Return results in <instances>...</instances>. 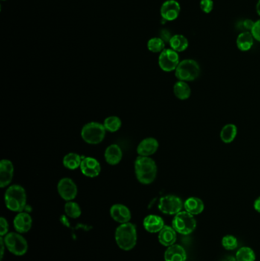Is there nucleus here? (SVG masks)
<instances>
[{"mask_svg": "<svg viewBox=\"0 0 260 261\" xmlns=\"http://www.w3.org/2000/svg\"><path fill=\"white\" fill-rule=\"evenodd\" d=\"M135 173L137 179L142 184H150L154 181L157 174V166L153 159L140 156L135 160Z\"/></svg>", "mask_w": 260, "mask_h": 261, "instance_id": "f257e3e1", "label": "nucleus"}, {"mask_svg": "<svg viewBox=\"0 0 260 261\" xmlns=\"http://www.w3.org/2000/svg\"><path fill=\"white\" fill-rule=\"evenodd\" d=\"M115 238L121 250L125 251L132 250L136 245L138 239L136 227L130 222L120 224L115 230Z\"/></svg>", "mask_w": 260, "mask_h": 261, "instance_id": "f03ea898", "label": "nucleus"}, {"mask_svg": "<svg viewBox=\"0 0 260 261\" xmlns=\"http://www.w3.org/2000/svg\"><path fill=\"white\" fill-rule=\"evenodd\" d=\"M26 200L25 189L19 185L10 186L6 192V206L13 212H22L26 206Z\"/></svg>", "mask_w": 260, "mask_h": 261, "instance_id": "7ed1b4c3", "label": "nucleus"}, {"mask_svg": "<svg viewBox=\"0 0 260 261\" xmlns=\"http://www.w3.org/2000/svg\"><path fill=\"white\" fill-rule=\"evenodd\" d=\"M196 220L194 215L186 211H181L175 215L172 222V227L181 235H188L192 233L196 228Z\"/></svg>", "mask_w": 260, "mask_h": 261, "instance_id": "20e7f679", "label": "nucleus"}, {"mask_svg": "<svg viewBox=\"0 0 260 261\" xmlns=\"http://www.w3.org/2000/svg\"><path fill=\"white\" fill-rule=\"evenodd\" d=\"M200 72V66L196 61L186 59L179 62L175 70V75L179 80L188 82L197 79Z\"/></svg>", "mask_w": 260, "mask_h": 261, "instance_id": "39448f33", "label": "nucleus"}, {"mask_svg": "<svg viewBox=\"0 0 260 261\" xmlns=\"http://www.w3.org/2000/svg\"><path fill=\"white\" fill-rule=\"evenodd\" d=\"M106 129L99 122H89L83 126L81 131L82 138L89 144H98L104 140Z\"/></svg>", "mask_w": 260, "mask_h": 261, "instance_id": "423d86ee", "label": "nucleus"}, {"mask_svg": "<svg viewBox=\"0 0 260 261\" xmlns=\"http://www.w3.org/2000/svg\"><path fill=\"white\" fill-rule=\"evenodd\" d=\"M4 239L9 251L16 256H22L28 250V242L20 233L10 232L4 237Z\"/></svg>", "mask_w": 260, "mask_h": 261, "instance_id": "0eeeda50", "label": "nucleus"}, {"mask_svg": "<svg viewBox=\"0 0 260 261\" xmlns=\"http://www.w3.org/2000/svg\"><path fill=\"white\" fill-rule=\"evenodd\" d=\"M184 207V203L179 197L174 195H167L159 199V211L166 215H176Z\"/></svg>", "mask_w": 260, "mask_h": 261, "instance_id": "6e6552de", "label": "nucleus"}, {"mask_svg": "<svg viewBox=\"0 0 260 261\" xmlns=\"http://www.w3.org/2000/svg\"><path fill=\"white\" fill-rule=\"evenodd\" d=\"M179 64L178 52L173 49H165L159 56V66L164 71L171 72L176 70Z\"/></svg>", "mask_w": 260, "mask_h": 261, "instance_id": "1a4fd4ad", "label": "nucleus"}, {"mask_svg": "<svg viewBox=\"0 0 260 261\" xmlns=\"http://www.w3.org/2000/svg\"><path fill=\"white\" fill-rule=\"evenodd\" d=\"M59 195L66 201H72L77 195V186L71 179L63 178L57 185Z\"/></svg>", "mask_w": 260, "mask_h": 261, "instance_id": "9d476101", "label": "nucleus"}, {"mask_svg": "<svg viewBox=\"0 0 260 261\" xmlns=\"http://www.w3.org/2000/svg\"><path fill=\"white\" fill-rule=\"evenodd\" d=\"M181 7L176 0H167L161 6L160 14L166 21H174L179 17Z\"/></svg>", "mask_w": 260, "mask_h": 261, "instance_id": "9b49d317", "label": "nucleus"}, {"mask_svg": "<svg viewBox=\"0 0 260 261\" xmlns=\"http://www.w3.org/2000/svg\"><path fill=\"white\" fill-rule=\"evenodd\" d=\"M80 169L83 175L88 177H95L101 171V165L96 159L93 157H84L80 165Z\"/></svg>", "mask_w": 260, "mask_h": 261, "instance_id": "f8f14e48", "label": "nucleus"}, {"mask_svg": "<svg viewBox=\"0 0 260 261\" xmlns=\"http://www.w3.org/2000/svg\"><path fill=\"white\" fill-rule=\"evenodd\" d=\"M14 172V166L9 160H2L0 162V186L7 187L11 183Z\"/></svg>", "mask_w": 260, "mask_h": 261, "instance_id": "ddd939ff", "label": "nucleus"}, {"mask_svg": "<svg viewBox=\"0 0 260 261\" xmlns=\"http://www.w3.org/2000/svg\"><path fill=\"white\" fill-rule=\"evenodd\" d=\"M110 215L114 221L124 224L129 222L132 218V213L127 206L122 204H115L111 207Z\"/></svg>", "mask_w": 260, "mask_h": 261, "instance_id": "4468645a", "label": "nucleus"}, {"mask_svg": "<svg viewBox=\"0 0 260 261\" xmlns=\"http://www.w3.org/2000/svg\"><path fill=\"white\" fill-rule=\"evenodd\" d=\"M13 224L18 233H26L32 225V218L27 212H21L15 217Z\"/></svg>", "mask_w": 260, "mask_h": 261, "instance_id": "2eb2a0df", "label": "nucleus"}, {"mask_svg": "<svg viewBox=\"0 0 260 261\" xmlns=\"http://www.w3.org/2000/svg\"><path fill=\"white\" fill-rule=\"evenodd\" d=\"M158 148H159V143L156 139L153 138V137H147V138L144 139L138 144L137 151L140 156L150 157L156 152Z\"/></svg>", "mask_w": 260, "mask_h": 261, "instance_id": "dca6fc26", "label": "nucleus"}, {"mask_svg": "<svg viewBox=\"0 0 260 261\" xmlns=\"http://www.w3.org/2000/svg\"><path fill=\"white\" fill-rule=\"evenodd\" d=\"M164 259L165 261H185L187 259L186 251L179 244H173L166 250Z\"/></svg>", "mask_w": 260, "mask_h": 261, "instance_id": "f3484780", "label": "nucleus"}, {"mask_svg": "<svg viewBox=\"0 0 260 261\" xmlns=\"http://www.w3.org/2000/svg\"><path fill=\"white\" fill-rule=\"evenodd\" d=\"M143 225L149 233H159L165 224L164 219L159 215H149L144 218Z\"/></svg>", "mask_w": 260, "mask_h": 261, "instance_id": "a211bd4d", "label": "nucleus"}, {"mask_svg": "<svg viewBox=\"0 0 260 261\" xmlns=\"http://www.w3.org/2000/svg\"><path fill=\"white\" fill-rule=\"evenodd\" d=\"M177 239L176 230L171 226L165 225L159 232L158 240L162 245L170 247L176 243Z\"/></svg>", "mask_w": 260, "mask_h": 261, "instance_id": "6ab92c4d", "label": "nucleus"}, {"mask_svg": "<svg viewBox=\"0 0 260 261\" xmlns=\"http://www.w3.org/2000/svg\"><path fill=\"white\" fill-rule=\"evenodd\" d=\"M105 159L109 164H118L122 159V151L121 148L115 143L108 147L105 152Z\"/></svg>", "mask_w": 260, "mask_h": 261, "instance_id": "aec40b11", "label": "nucleus"}, {"mask_svg": "<svg viewBox=\"0 0 260 261\" xmlns=\"http://www.w3.org/2000/svg\"><path fill=\"white\" fill-rule=\"evenodd\" d=\"M184 208L188 213L193 215H199L205 209V204L198 197H189L184 202Z\"/></svg>", "mask_w": 260, "mask_h": 261, "instance_id": "412c9836", "label": "nucleus"}, {"mask_svg": "<svg viewBox=\"0 0 260 261\" xmlns=\"http://www.w3.org/2000/svg\"><path fill=\"white\" fill-rule=\"evenodd\" d=\"M254 38L250 32H243L237 38V45L241 51H247L253 45Z\"/></svg>", "mask_w": 260, "mask_h": 261, "instance_id": "4be33fe9", "label": "nucleus"}, {"mask_svg": "<svg viewBox=\"0 0 260 261\" xmlns=\"http://www.w3.org/2000/svg\"><path fill=\"white\" fill-rule=\"evenodd\" d=\"M173 92L175 96L180 99V100H185L188 99L191 96V88L188 84L185 81H178L175 83L173 86Z\"/></svg>", "mask_w": 260, "mask_h": 261, "instance_id": "5701e85b", "label": "nucleus"}, {"mask_svg": "<svg viewBox=\"0 0 260 261\" xmlns=\"http://www.w3.org/2000/svg\"><path fill=\"white\" fill-rule=\"evenodd\" d=\"M237 128L234 124H226L222 128L220 133V137L225 143H230L234 141L237 137Z\"/></svg>", "mask_w": 260, "mask_h": 261, "instance_id": "b1692460", "label": "nucleus"}, {"mask_svg": "<svg viewBox=\"0 0 260 261\" xmlns=\"http://www.w3.org/2000/svg\"><path fill=\"white\" fill-rule=\"evenodd\" d=\"M169 43H170L171 49L176 52L184 51L188 47V39L182 35H173Z\"/></svg>", "mask_w": 260, "mask_h": 261, "instance_id": "393cba45", "label": "nucleus"}, {"mask_svg": "<svg viewBox=\"0 0 260 261\" xmlns=\"http://www.w3.org/2000/svg\"><path fill=\"white\" fill-rule=\"evenodd\" d=\"M83 158L84 157H80L76 153H70V154H67L63 158V165L68 169H76L80 167Z\"/></svg>", "mask_w": 260, "mask_h": 261, "instance_id": "a878e982", "label": "nucleus"}, {"mask_svg": "<svg viewBox=\"0 0 260 261\" xmlns=\"http://www.w3.org/2000/svg\"><path fill=\"white\" fill-rule=\"evenodd\" d=\"M237 261H255V252L249 247H243L237 250L235 256Z\"/></svg>", "mask_w": 260, "mask_h": 261, "instance_id": "bb28decb", "label": "nucleus"}, {"mask_svg": "<svg viewBox=\"0 0 260 261\" xmlns=\"http://www.w3.org/2000/svg\"><path fill=\"white\" fill-rule=\"evenodd\" d=\"M65 213L71 218H77L81 215L82 211L77 202L69 201L64 206Z\"/></svg>", "mask_w": 260, "mask_h": 261, "instance_id": "cd10ccee", "label": "nucleus"}, {"mask_svg": "<svg viewBox=\"0 0 260 261\" xmlns=\"http://www.w3.org/2000/svg\"><path fill=\"white\" fill-rule=\"evenodd\" d=\"M103 125H104L106 131H110V132H115L121 128V121L117 116H110V117L106 119Z\"/></svg>", "mask_w": 260, "mask_h": 261, "instance_id": "c85d7f7f", "label": "nucleus"}, {"mask_svg": "<svg viewBox=\"0 0 260 261\" xmlns=\"http://www.w3.org/2000/svg\"><path fill=\"white\" fill-rule=\"evenodd\" d=\"M147 48L153 53H161L165 50V42L160 38H153L147 42Z\"/></svg>", "mask_w": 260, "mask_h": 261, "instance_id": "c756f323", "label": "nucleus"}, {"mask_svg": "<svg viewBox=\"0 0 260 261\" xmlns=\"http://www.w3.org/2000/svg\"><path fill=\"white\" fill-rule=\"evenodd\" d=\"M221 244L223 248L226 250H235L238 246V241L233 235H226L222 239Z\"/></svg>", "mask_w": 260, "mask_h": 261, "instance_id": "7c9ffc66", "label": "nucleus"}, {"mask_svg": "<svg viewBox=\"0 0 260 261\" xmlns=\"http://www.w3.org/2000/svg\"><path fill=\"white\" fill-rule=\"evenodd\" d=\"M200 8L205 13H210L214 8V2L212 0H201Z\"/></svg>", "mask_w": 260, "mask_h": 261, "instance_id": "2f4dec72", "label": "nucleus"}, {"mask_svg": "<svg viewBox=\"0 0 260 261\" xmlns=\"http://www.w3.org/2000/svg\"><path fill=\"white\" fill-rule=\"evenodd\" d=\"M9 223L5 218L2 217L0 218V235L1 237H4L8 234Z\"/></svg>", "mask_w": 260, "mask_h": 261, "instance_id": "473e14b6", "label": "nucleus"}, {"mask_svg": "<svg viewBox=\"0 0 260 261\" xmlns=\"http://www.w3.org/2000/svg\"><path fill=\"white\" fill-rule=\"evenodd\" d=\"M250 32L254 39L260 42V19L254 22L253 27Z\"/></svg>", "mask_w": 260, "mask_h": 261, "instance_id": "72a5a7b5", "label": "nucleus"}, {"mask_svg": "<svg viewBox=\"0 0 260 261\" xmlns=\"http://www.w3.org/2000/svg\"><path fill=\"white\" fill-rule=\"evenodd\" d=\"M254 21L251 19H245L241 21V28L244 30V32H251L252 27H253Z\"/></svg>", "mask_w": 260, "mask_h": 261, "instance_id": "f704fd0d", "label": "nucleus"}, {"mask_svg": "<svg viewBox=\"0 0 260 261\" xmlns=\"http://www.w3.org/2000/svg\"><path fill=\"white\" fill-rule=\"evenodd\" d=\"M159 35H160V38L164 41V42H170V39L172 38V35L170 32H169L167 29H162L161 32H159Z\"/></svg>", "mask_w": 260, "mask_h": 261, "instance_id": "c9c22d12", "label": "nucleus"}, {"mask_svg": "<svg viewBox=\"0 0 260 261\" xmlns=\"http://www.w3.org/2000/svg\"><path fill=\"white\" fill-rule=\"evenodd\" d=\"M0 243H1V260L4 256V252H5V242H4V237L0 238Z\"/></svg>", "mask_w": 260, "mask_h": 261, "instance_id": "e433bc0d", "label": "nucleus"}, {"mask_svg": "<svg viewBox=\"0 0 260 261\" xmlns=\"http://www.w3.org/2000/svg\"><path fill=\"white\" fill-rule=\"evenodd\" d=\"M254 209L256 212H258V213H260V196L258 197L254 201Z\"/></svg>", "mask_w": 260, "mask_h": 261, "instance_id": "4c0bfd02", "label": "nucleus"}, {"mask_svg": "<svg viewBox=\"0 0 260 261\" xmlns=\"http://www.w3.org/2000/svg\"><path fill=\"white\" fill-rule=\"evenodd\" d=\"M221 261H237V259L233 256H226Z\"/></svg>", "mask_w": 260, "mask_h": 261, "instance_id": "58836bf2", "label": "nucleus"}, {"mask_svg": "<svg viewBox=\"0 0 260 261\" xmlns=\"http://www.w3.org/2000/svg\"><path fill=\"white\" fill-rule=\"evenodd\" d=\"M256 12L258 15L260 16V0H258L256 5Z\"/></svg>", "mask_w": 260, "mask_h": 261, "instance_id": "ea45409f", "label": "nucleus"}, {"mask_svg": "<svg viewBox=\"0 0 260 261\" xmlns=\"http://www.w3.org/2000/svg\"><path fill=\"white\" fill-rule=\"evenodd\" d=\"M3 1H5V0H3Z\"/></svg>", "mask_w": 260, "mask_h": 261, "instance_id": "a19ab883", "label": "nucleus"}]
</instances>
